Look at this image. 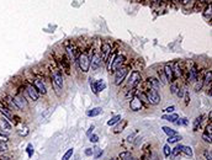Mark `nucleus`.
Returning a JSON list of instances; mask_svg holds the SVG:
<instances>
[{"label":"nucleus","mask_w":212,"mask_h":160,"mask_svg":"<svg viewBox=\"0 0 212 160\" xmlns=\"http://www.w3.org/2000/svg\"><path fill=\"white\" fill-rule=\"evenodd\" d=\"M49 68H51V79H52L53 90L59 96L62 94V89H63V76H62V71L56 65V62H54V65L53 67L51 65Z\"/></svg>","instance_id":"nucleus-1"},{"label":"nucleus","mask_w":212,"mask_h":160,"mask_svg":"<svg viewBox=\"0 0 212 160\" xmlns=\"http://www.w3.org/2000/svg\"><path fill=\"white\" fill-rule=\"evenodd\" d=\"M90 51L91 52H89V48H85V49L80 51V53L78 55L77 63L79 65V69L83 73H88L90 70V57L92 54V47L90 48Z\"/></svg>","instance_id":"nucleus-2"},{"label":"nucleus","mask_w":212,"mask_h":160,"mask_svg":"<svg viewBox=\"0 0 212 160\" xmlns=\"http://www.w3.org/2000/svg\"><path fill=\"white\" fill-rule=\"evenodd\" d=\"M64 48H65V53H67V57L69 58V60L73 62V63H75L77 59H78V55H79V53H80L79 47H78L73 41H69V40H68V41L64 43Z\"/></svg>","instance_id":"nucleus-3"},{"label":"nucleus","mask_w":212,"mask_h":160,"mask_svg":"<svg viewBox=\"0 0 212 160\" xmlns=\"http://www.w3.org/2000/svg\"><path fill=\"white\" fill-rule=\"evenodd\" d=\"M56 64L59 68L61 71H64L67 75H70V60L67 57V54L59 55L56 58Z\"/></svg>","instance_id":"nucleus-4"},{"label":"nucleus","mask_w":212,"mask_h":160,"mask_svg":"<svg viewBox=\"0 0 212 160\" xmlns=\"http://www.w3.org/2000/svg\"><path fill=\"white\" fill-rule=\"evenodd\" d=\"M144 94L147 96V100H148V104L149 105L155 106V105H158L160 102V95H159V93H158L157 89H152V88L146 89Z\"/></svg>","instance_id":"nucleus-5"},{"label":"nucleus","mask_w":212,"mask_h":160,"mask_svg":"<svg viewBox=\"0 0 212 160\" xmlns=\"http://www.w3.org/2000/svg\"><path fill=\"white\" fill-rule=\"evenodd\" d=\"M130 73V65H124L115 71V85H121Z\"/></svg>","instance_id":"nucleus-6"},{"label":"nucleus","mask_w":212,"mask_h":160,"mask_svg":"<svg viewBox=\"0 0 212 160\" xmlns=\"http://www.w3.org/2000/svg\"><path fill=\"white\" fill-rule=\"evenodd\" d=\"M111 51H112V44L111 43L104 41L100 44V57H101V59H102L104 63L108 62V58L111 54Z\"/></svg>","instance_id":"nucleus-7"},{"label":"nucleus","mask_w":212,"mask_h":160,"mask_svg":"<svg viewBox=\"0 0 212 160\" xmlns=\"http://www.w3.org/2000/svg\"><path fill=\"white\" fill-rule=\"evenodd\" d=\"M141 82H142V75H141V73L137 71V70H133V71L130 74V76H128L127 86L133 89V88H136Z\"/></svg>","instance_id":"nucleus-8"},{"label":"nucleus","mask_w":212,"mask_h":160,"mask_svg":"<svg viewBox=\"0 0 212 160\" xmlns=\"http://www.w3.org/2000/svg\"><path fill=\"white\" fill-rule=\"evenodd\" d=\"M125 62H126V57H125L124 54H119V53H117V54H116V57H115V59H114V62H112V65H111L110 73L116 71L119 68L124 67Z\"/></svg>","instance_id":"nucleus-9"},{"label":"nucleus","mask_w":212,"mask_h":160,"mask_svg":"<svg viewBox=\"0 0 212 160\" xmlns=\"http://www.w3.org/2000/svg\"><path fill=\"white\" fill-rule=\"evenodd\" d=\"M186 70V74H187V76H186V80L189 83H195V80H196V78H197V74H198V68H197V65L196 64H192L189 69H185Z\"/></svg>","instance_id":"nucleus-10"},{"label":"nucleus","mask_w":212,"mask_h":160,"mask_svg":"<svg viewBox=\"0 0 212 160\" xmlns=\"http://www.w3.org/2000/svg\"><path fill=\"white\" fill-rule=\"evenodd\" d=\"M33 86H35V89L38 91L40 95H46V94H47L46 84H45V82H43L41 78H35V79H33Z\"/></svg>","instance_id":"nucleus-11"},{"label":"nucleus","mask_w":212,"mask_h":160,"mask_svg":"<svg viewBox=\"0 0 212 160\" xmlns=\"http://www.w3.org/2000/svg\"><path fill=\"white\" fill-rule=\"evenodd\" d=\"M101 63H102V59H101L100 54L92 52V54L90 57V67H91V69L92 70H97L101 67Z\"/></svg>","instance_id":"nucleus-12"},{"label":"nucleus","mask_w":212,"mask_h":160,"mask_svg":"<svg viewBox=\"0 0 212 160\" xmlns=\"http://www.w3.org/2000/svg\"><path fill=\"white\" fill-rule=\"evenodd\" d=\"M13 100H14V104L16 105V107L19 109V110H26L27 109V101L24 99V96H21V95H15V96H13Z\"/></svg>","instance_id":"nucleus-13"},{"label":"nucleus","mask_w":212,"mask_h":160,"mask_svg":"<svg viewBox=\"0 0 212 160\" xmlns=\"http://www.w3.org/2000/svg\"><path fill=\"white\" fill-rule=\"evenodd\" d=\"M165 76H167V80H168V83H173L175 82V78H174V71H173V64L170 63H167L164 65V69H163Z\"/></svg>","instance_id":"nucleus-14"},{"label":"nucleus","mask_w":212,"mask_h":160,"mask_svg":"<svg viewBox=\"0 0 212 160\" xmlns=\"http://www.w3.org/2000/svg\"><path fill=\"white\" fill-rule=\"evenodd\" d=\"M130 109L133 112H138V111H141L143 109V104H142V101L137 96H133L131 99V101H130Z\"/></svg>","instance_id":"nucleus-15"},{"label":"nucleus","mask_w":212,"mask_h":160,"mask_svg":"<svg viewBox=\"0 0 212 160\" xmlns=\"http://www.w3.org/2000/svg\"><path fill=\"white\" fill-rule=\"evenodd\" d=\"M183 70H185V68H183V63H181V62H175V63L173 64V71H174V78H175V80H176V79H180V78L183 76V74H184Z\"/></svg>","instance_id":"nucleus-16"},{"label":"nucleus","mask_w":212,"mask_h":160,"mask_svg":"<svg viewBox=\"0 0 212 160\" xmlns=\"http://www.w3.org/2000/svg\"><path fill=\"white\" fill-rule=\"evenodd\" d=\"M26 93H27L29 97H30L32 101H37L38 97H40L38 91H37V90L35 89V86L31 85V84H26Z\"/></svg>","instance_id":"nucleus-17"},{"label":"nucleus","mask_w":212,"mask_h":160,"mask_svg":"<svg viewBox=\"0 0 212 160\" xmlns=\"http://www.w3.org/2000/svg\"><path fill=\"white\" fill-rule=\"evenodd\" d=\"M0 113H3V116L4 117H6L10 122L13 121V118H14V115H13V112H11V110H9L3 102H2V100H0Z\"/></svg>","instance_id":"nucleus-18"},{"label":"nucleus","mask_w":212,"mask_h":160,"mask_svg":"<svg viewBox=\"0 0 212 160\" xmlns=\"http://www.w3.org/2000/svg\"><path fill=\"white\" fill-rule=\"evenodd\" d=\"M146 85H147V89L152 88V89H157V90H158V89H159V86H160V83L158 82V79L149 76V78L146 80Z\"/></svg>","instance_id":"nucleus-19"},{"label":"nucleus","mask_w":212,"mask_h":160,"mask_svg":"<svg viewBox=\"0 0 212 160\" xmlns=\"http://www.w3.org/2000/svg\"><path fill=\"white\" fill-rule=\"evenodd\" d=\"M0 127H2L3 129H5L6 132H9L11 129V123L6 117H2L0 118Z\"/></svg>","instance_id":"nucleus-20"},{"label":"nucleus","mask_w":212,"mask_h":160,"mask_svg":"<svg viewBox=\"0 0 212 160\" xmlns=\"http://www.w3.org/2000/svg\"><path fill=\"white\" fill-rule=\"evenodd\" d=\"M157 73H158V82L160 83V85H167L168 84V80H167V76H165L163 69H159Z\"/></svg>","instance_id":"nucleus-21"},{"label":"nucleus","mask_w":212,"mask_h":160,"mask_svg":"<svg viewBox=\"0 0 212 160\" xmlns=\"http://www.w3.org/2000/svg\"><path fill=\"white\" fill-rule=\"evenodd\" d=\"M178 149L180 150V153H184L186 156H192V149L190 147H186V145H176Z\"/></svg>","instance_id":"nucleus-22"},{"label":"nucleus","mask_w":212,"mask_h":160,"mask_svg":"<svg viewBox=\"0 0 212 160\" xmlns=\"http://www.w3.org/2000/svg\"><path fill=\"white\" fill-rule=\"evenodd\" d=\"M211 80H212V71L211 70L205 71V75H203V85L211 86Z\"/></svg>","instance_id":"nucleus-23"},{"label":"nucleus","mask_w":212,"mask_h":160,"mask_svg":"<svg viewBox=\"0 0 212 160\" xmlns=\"http://www.w3.org/2000/svg\"><path fill=\"white\" fill-rule=\"evenodd\" d=\"M119 158H120L121 160H137L130 151H121V153L119 154Z\"/></svg>","instance_id":"nucleus-24"},{"label":"nucleus","mask_w":212,"mask_h":160,"mask_svg":"<svg viewBox=\"0 0 212 160\" xmlns=\"http://www.w3.org/2000/svg\"><path fill=\"white\" fill-rule=\"evenodd\" d=\"M101 113H102V109H101V107H95V109L88 111V112H86V116H88V117H96V116H99V115H101Z\"/></svg>","instance_id":"nucleus-25"},{"label":"nucleus","mask_w":212,"mask_h":160,"mask_svg":"<svg viewBox=\"0 0 212 160\" xmlns=\"http://www.w3.org/2000/svg\"><path fill=\"white\" fill-rule=\"evenodd\" d=\"M18 133H19L21 137H26V135L30 133V129H29V127H27V126H25V124H20V126L18 127Z\"/></svg>","instance_id":"nucleus-26"},{"label":"nucleus","mask_w":212,"mask_h":160,"mask_svg":"<svg viewBox=\"0 0 212 160\" xmlns=\"http://www.w3.org/2000/svg\"><path fill=\"white\" fill-rule=\"evenodd\" d=\"M211 3V2H210ZM208 4V0H197L196 2V5H195V10L196 11H200L203 9V6H206Z\"/></svg>","instance_id":"nucleus-27"},{"label":"nucleus","mask_w":212,"mask_h":160,"mask_svg":"<svg viewBox=\"0 0 212 160\" xmlns=\"http://www.w3.org/2000/svg\"><path fill=\"white\" fill-rule=\"evenodd\" d=\"M203 16L206 20L211 21V3H208L203 9Z\"/></svg>","instance_id":"nucleus-28"},{"label":"nucleus","mask_w":212,"mask_h":160,"mask_svg":"<svg viewBox=\"0 0 212 160\" xmlns=\"http://www.w3.org/2000/svg\"><path fill=\"white\" fill-rule=\"evenodd\" d=\"M127 126V121H122V123H119L116 127H115V129H114V133H120V132H122L124 129H125V127Z\"/></svg>","instance_id":"nucleus-29"},{"label":"nucleus","mask_w":212,"mask_h":160,"mask_svg":"<svg viewBox=\"0 0 212 160\" xmlns=\"http://www.w3.org/2000/svg\"><path fill=\"white\" fill-rule=\"evenodd\" d=\"M120 120H121V116H120V115H116V116L111 117V118L108 121V126H114V124L119 123V122H120Z\"/></svg>","instance_id":"nucleus-30"},{"label":"nucleus","mask_w":212,"mask_h":160,"mask_svg":"<svg viewBox=\"0 0 212 160\" xmlns=\"http://www.w3.org/2000/svg\"><path fill=\"white\" fill-rule=\"evenodd\" d=\"M202 121H203V116H202V115H201V116H198V117L195 120V122H194V131H195V132H196V131H198V127L201 126Z\"/></svg>","instance_id":"nucleus-31"},{"label":"nucleus","mask_w":212,"mask_h":160,"mask_svg":"<svg viewBox=\"0 0 212 160\" xmlns=\"http://www.w3.org/2000/svg\"><path fill=\"white\" fill-rule=\"evenodd\" d=\"M96 88H97V91L100 93V91H102V90H105L106 89V83L104 82V80H96Z\"/></svg>","instance_id":"nucleus-32"},{"label":"nucleus","mask_w":212,"mask_h":160,"mask_svg":"<svg viewBox=\"0 0 212 160\" xmlns=\"http://www.w3.org/2000/svg\"><path fill=\"white\" fill-rule=\"evenodd\" d=\"M163 120H167L169 122H175L176 120H179V116L175 115V113H173V115H164L163 116Z\"/></svg>","instance_id":"nucleus-33"},{"label":"nucleus","mask_w":212,"mask_h":160,"mask_svg":"<svg viewBox=\"0 0 212 160\" xmlns=\"http://www.w3.org/2000/svg\"><path fill=\"white\" fill-rule=\"evenodd\" d=\"M181 139V135H179V134H175V135H170L167 140H168V144H173V143H176V142H179Z\"/></svg>","instance_id":"nucleus-34"},{"label":"nucleus","mask_w":212,"mask_h":160,"mask_svg":"<svg viewBox=\"0 0 212 160\" xmlns=\"http://www.w3.org/2000/svg\"><path fill=\"white\" fill-rule=\"evenodd\" d=\"M89 84H90V88H91V90H92V93L95 94V95H97L99 94V91H97V88H96V82L94 79H90V82H89Z\"/></svg>","instance_id":"nucleus-35"},{"label":"nucleus","mask_w":212,"mask_h":160,"mask_svg":"<svg viewBox=\"0 0 212 160\" xmlns=\"http://www.w3.org/2000/svg\"><path fill=\"white\" fill-rule=\"evenodd\" d=\"M171 148L169 147V144H165L164 147H163V151H164V155L167 156V158H169L170 155H171Z\"/></svg>","instance_id":"nucleus-36"},{"label":"nucleus","mask_w":212,"mask_h":160,"mask_svg":"<svg viewBox=\"0 0 212 160\" xmlns=\"http://www.w3.org/2000/svg\"><path fill=\"white\" fill-rule=\"evenodd\" d=\"M163 131H164V133H167L169 137H170V135H175V134H176V132H175L174 129H171L170 127H167V126H164V127H163Z\"/></svg>","instance_id":"nucleus-37"},{"label":"nucleus","mask_w":212,"mask_h":160,"mask_svg":"<svg viewBox=\"0 0 212 160\" xmlns=\"http://www.w3.org/2000/svg\"><path fill=\"white\" fill-rule=\"evenodd\" d=\"M94 151H95V154H94V159H99L100 156H102V154H104V150L101 149V148H95L94 149Z\"/></svg>","instance_id":"nucleus-38"},{"label":"nucleus","mask_w":212,"mask_h":160,"mask_svg":"<svg viewBox=\"0 0 212 160\" xmlns=\"http://www.w3.org/2000/svg\"><path fill=\"white\" fill-rule=\"evenodd\" d=\"M202 139H203L206 143H210V144H211V142H212V134L205 132V133L202 134Z\"/></svg>","instance_id":"nucleus-39"},{"label":"nucleus","mask_w":212,"mask_h":160,"mask_svg":"<svg viewBox=\"0 0 212 160\" xmlns=\"http://www.w3.org/2000/svg\"><path fill=\"white\" fill-rule=\"evenodd\" d=\"M203 156L206 160H212V154H211V150L210 149H205L203 151Z\"/></svg>","instance_id":"nucleus-40"},{"label":"nucleus","mask_w":212,"mask_h":160,"mask_svg":"<svg viewBox=\"0 0 212 160\" xmlns=\"http://www.w3.org/2000/svg\"><path fill=\"white\" fill-rule=\"evenodd\" d=\"M179 89V86H178V84L175 83V82H173L171 84H170V91H171V94H174L175 95V93H176V90Z\"/></svg>","instance_id":"nucleus-41"},{"label":"nucleus","mask_w":212,"mask_h":160,"mask_svg":"<svg viewBox=\"0 0 212 160\" xmlns=\"http://www.w3.org/2000/svg\"><path fill=\"white\" fill-rule=\"evenodd\" d=\"M72 155H73V149H68V151L64 154V156H63L62 160H69L72 158Z\"/></svg>","instance_id":"nucleus-42"},{"label":"nucleus","mask_w":212,"mask_h":160,"mask_svg":"<svg viewBox=\"0 0 212 160\" xmlns=\"http://www.w3.org/2000/svg\"><path fill=\"white\" fill-rule=\"evenodd\" d=\"M26 151H27V155H29V158H31V156L33 155V147H32V144H29V145H27V148H26Z\"/></svg>","instance_id":"nucleus-43"},{"label":"nucleus","mask_w":212,"mask_h":160,"mask_svg":"<svg viewBox=\"0 0 212 160\" xmlns=\"http://www.w3.org/2000/svg\"><path fill=\"white\" fill-rule=\"evenodd\" d=\"M184 93H185V90L184 89H181V88H179L178 90H176V93H175V95L179 97V99H183V96H184Z\"/></svg>","instance_id":"nucleus-44"},{"label":"nucleus","mask_w":212,"mask_h":160,"mask_svg":"<svg viewBox=\"0 0 212 160\" xmlns=\"http://www.w3.org/2000/svg\"><path fill=\"white\" fill-rule=\"evenodd\" d=\"M183 97H184V100H185V105H189V102H190V94H189V91L185 90Z\"/></svg>","instance_id":"nucleus-45"},{"label":"nucleus","mask_w":212,"mask_h":160,"mask_svg":"<svg viewBox=\"0 0 212 160\" xmlns=\"http://www.w3.org/2000/svg\"><path fill=\"white\" fill-rule=\"evenodd\" d=\"M89 140H90L91 143H97V142H99V137H97L96 134H90V135H89Z\"/></svg>","instance_id":"nucleus-46"},{"label":"nucleus","mask_w":212,"mask_h":160,"mask_svg":"<svg viewBox=\"0 0 212 160\" xmlns=\"http://www.w3.org/2000/svg\"><path fill=\"white\" fill-rule=\"evenodd\" d=\"M6 150H8V145H6V143L0 142V151H6Z\"/></svg>","instance_id":"nucleus-47"},{"label":"nucleus","mask_w":212,"mask_h":160,"mask_svg":"<svg viewBox=\"0 0 212 160\" xmlns=\"http://www.w3.org/2000/svg\"><path fill=\"white\" fill-rule=\"evenodd\" d=\"M175 123L179 124V126H181V124H187V120H186V118H181V120H179V121H175Z\"/></svg>","instance_id":"nucleus-48"},{"label":"nucleus","mask_w":212,"mask_h":160,"mask_svg":"<svg viewBox=\"0 0 212 160\" xmlns=\"http://www.w3.org/2000/svg\"><path fill=\"white\" fill-rule=\"evenodd\" d=\"M174 110H175V106H169V107H167L165 110H163L164 112H168V113H171V112H174Z\"/></svg>","instance_id":"nucleus-49"},{"label":"nucleus","mask_w":212,"mask_h":160,"mask_svg":"<svg viewBox=\"0 0 212 160\" xmlns=\"http://www.w3.org/2000/svg\"><path fill=\"white\" fill-rule=\"evenodd\" d=\"M206 133H210V134H212V122H210L208 124H207V127H206V131H205Z\"/></svg>","instance_id":"nucleus-50"},{"label":"nucleus","mask_w":212,"mask_h":160,"mask_svg":"<svg viewBox=\"0 0 212 160\" xmlns=\"http://www.w3.org/2000/svg\"><path fill=\"white\" fill-rule=\"evenodd\" d=\"M92 154H94V149H91V148L85 149V155H86V156H91Z\"/></svg>","instance_id":"nucleus-51"},{"label":"nucleus","mask_w":212,"mask_h":160,"mask_svg":"<svg viewBox=\"0 0 212 160\" xmlns=\"http://www.w3.org/2000/svg\"><path fill=\"white\" fill-rule=\"evenodd\" d=\"M94 128H95V126H91V127L89 128V131L86 132V135H88V137H89V135H90V134L92 133V131H94Z\"/></svg>","instance_id":"nucleus-52"},{"label":"nucleus","mask_w":212,"mask_h":160,"mask_svg":"<svg viewBox=\"0 0 212 160\" xmlns=\"http://www.w3.org/2000/svg\"><path fill=\"white\" fill-rule=\"evenodd\" d=\"M190 2V0H181V3H183V5H186L187 3Z\"/></svg>","instance_id":"nucleus-53"},{"label":"nucleus","mask_w":212,"mask_h":160,"mask_svg":"<svg viewBox=\"0 0 212 160\" xmlns=\"http://www.w3.org/2000/svg\"><path fill=\"white\" fill-rule=\"evenodd\" d=\"M160 2H164L165 3V2H168V0H160Z\"/></svg>","instance_id":"nucleus-54"},{"label":"nucleus","mask_w":212,"mask_h":160,"mask_svg":"<svg viewBox=\"0 0 212 160\" xmlns=\"http://www.w3.org/2000/svg\"><path fill=\"white\" fill-rule=\"evenodd\" d=\"M110 160H120V159H110Z\"/></svg>","instance_id":"nucleus-55"},{"label":"nucleus","mask_w":212,"mask_h":160,"mask_svg":"<svg viewBox=\"0 0 212 160\" xmlns=\"http://www.w3.org/2000/svg\"><path fill=\"white\" fill-rule=\"evenodd\" d=\"M154 160H158V159H154Z\"/></svg>","instance_id":"nucleus-56"}]
</instances>
